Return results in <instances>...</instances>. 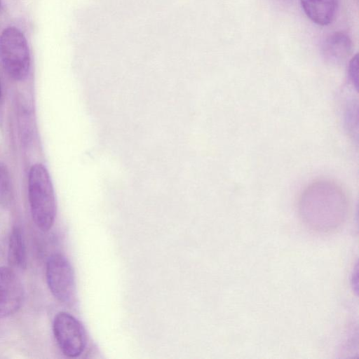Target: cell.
<instances>
[{"label": "cell", "mask_w": 359, "mask_h": 359, "mask_svg": "<svg viewBox=\"0 0 359 359\" xmlns=\"http://www.w3.org/2000/svg\"><path fill=\"white\" fill-rule=\"evenodd\" d=\"M54 337L62 353L68 358H76L87 345L86 330L81 323L69 313H57L53 320Z\"/></svg>", "instance_id": "obj_5"}, {"label": "cell", "mask_w": 359, "mask_h": 359, "mask_svg": "<svg viewBox=\"0 0 359 359\" xmlns=\"http://www.w3.org/2000/svg\"><path fill=\"white\" fill-rule=\"evenodd\" d=\"M28 196L34 222L41 231H48L55 222L56 203L49 173L42 164H35L29 170Z\"/></svg>", "instance_id": "obj_2"}, {"label": "cell", "mask_w": 359, "mask_h": 359, "mask_svg": "<svg viewBox=\"0 0 359 359\" xmlns=\"http://www.w3.org/2000/svg\"><path fill=\"white\" fill-rule=\"evenodd\" d=\"M46 277L48 288L55 299L66 304L74 302L76 292L75 274L65 255L57 253L48 258Z\"/></svg>", "instance_id": "obj_4"}, {"label": "cell", "mask_w": 359, "mask_h": 359, "mask_svg": "<svg viewBox=\"0 0 359 359\" xmlns=\"http://www.w3.org/2000/svg\"><path fill=\"white\" fill-rule=\"evenodd\" d=\"M8 261L11 264L21 269L27 266L25 245L21 230L13 227L10 235L8 243Z\"/></svg>", "instance_id": "obj_9"}, {"label": "cell", "mask_w": 359, "mask_h": 359, "mask_svg": "<svg viewBox=\"0 0 359 359\" xmlns=\"http://www.w3.org/2000/svg\"><path fill=\"white\" fill-rule=\"evenodd\" d=\"M0 95H1V90H0Z\"/></svg>", "instance_id": "obj_14"}, {"label": "cell", "mask_w": 359, "mask_h": 359, "mask_svg": "<svg viewBox=\"0 0 359 359\" xmlns=\"http://www.w3.org/2000/svg\"><path fill=\"white\" fill-rule=\"evenodd\" d=\"M9 177L6 168L0 165V201L4 198L8 191Z\"/></svg>", "instance_id": "obj_12"}, {"label": "cell", "mask_w": 359, "mask_h": 359, "mask_svg": "<svg viewBox=\"0 0 359 359\" xmlns=\"http://www.w3.org/2000/svg\"><path fill=\"white\" fill-rule=\"evenodd\" d=\"M352 50V41L349 36L341 32L329 35L322 46V54L329 63L339 65L344 63Z\"/></svg>", "instance_id": "obj_7"}, {"label": "cell", "mask_w": 359, "mask_h": 359, "mask_svg": "<svg viewBox=\"0 0 359 359\" xmlns=\"http://www.w3.org/2000/svg\"><path fill=\"white\" fill-rule=\"evenodd\" d=\"M0 60L7 74L15 81L25 79L29 71L30 55L23 33L8 27L0 34Z\"/></svg>", "instance_id": "obj_3"}, {"label": "cell", "mask_w": 359, "mask_h": 359, "mask_svg": "<svg viewBox=\"0 0 359 359\" xmlns=\"http://www.w3.org/2000/svg\"><path fill=\"white\" fill-rule=\"evenodd\" d=\"M348 76L352 86L358 90V56L355 55L350 60L348 67Z\"/></svg>", "instance_id": "obj_11"}, {"label": "cell", "mask_w": 359, "mask_h": 359, "mask_svg": "<svg viewBox=\"0 0 359 359\" xmlns=\"http://www.w3.org/2000/svg\"><path fill=\"white\" fill-rule=\"evenodd\" d=\"M24 297L23 285L16 273L9 267L0 266V318L16 313Z\"/></svg>", "instance_id": "obj_6"}, {"label": "cell", "mask_w": 359, "mask_h": 359, "mask_svg": "<svg viewBox=\"0 0 359 359\" xmlns=\"http://www.w3.org/2000/svg\"><path fill=\"white\" fill-rule=\"evenodd\" d=\"M299 213L310 229L330 233L345 223L348 213V198L336 183L327 180L315 182L302 193Z\"/></svg>", "instance_id": "obj_1"}, {"label": "cell", "mask_w": 359, "mask_h": 359, "mask_svg": "<svg viewBox=\"0 0 359 359\" xmlns=\"http://www.w3.org/2000/svg\"><path fill=\"white\" fill-rule=\"evenodd\" d=\"M306 15L315 24L325 26L335 18L338 0H299Z\"/></svg>", "instance_id": "obj_8"}, {"label": "cell", "mask_w": 359, "mask_h": 359, "mask_svg": "<svg viewBox=\"0 0 359 359\" xmlns=\"http://www.w3.org/2000/svg\"><path fill=\"white\" fill-rule=\"evenodd\" d=\"M344 121L348 132L353 134L358 130V102L348 100L344 111Z\"/></svg>", "instance_id": "obj_10"}, {"label": "cell", "mask_w": 359, "mask_h": 359, "mask_svg": "<svg viewBox=\"0 0 359 359\" xmlns=\"http://www.w3.org/2000/svg\"><path fill=\"white\" fill-rule=\"evenodd\" d=\"M0 8H1V1H0Z\"/></svg>", "instance_id": "obj_13"}]
</instances>
